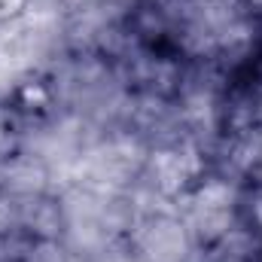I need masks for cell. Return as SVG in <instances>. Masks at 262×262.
<instances>
[{
	"instance_id": "1",
	"label": "cell",
	"mask_w": 262,
	"mask_h": 262,
	"mask_svg": "<svg viewBox=\"0 0 262 262\" xmlns=\"http://www.w3.org/2000/svg\"><path fill=\"white\" fill-rule=\"evenodd\" d=\"M25 6V0H0V18L3 15H12V12H18Z\"/></svg>"
}]
</instances>
